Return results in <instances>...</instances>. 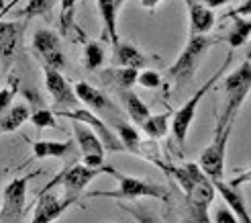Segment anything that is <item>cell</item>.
<instances>
[{
    "instance_id": "4fadbf2b",
    "label": "cell",
    "mask_w": 251,
    "mask_h": 223,
    "mask_svg": "<svg viewBox=\"0 0 251 223\" xmlns=\"http://www.w3.org/2000/svg\"><path fill=\"white\" fill-rule=\"evenodd\" d=\"M78 205L76 199H70V196H57L51 195L49 191L39 193V199H37V207H35V213L31 217L33 223H51L55 221L59 215H64L70 207Z\"/></svg>"
},
{
    "instance_id": "ffe728a7",
    "label": "cell",
    "mask_w": 251,
    "mask_h": 223,
    "mask_svg": "<svg viewBox=\"0 0 251 223\" xmlns=\"http://www.w3.org/2000/svg\"><path fill=\"white\" fill-rule=\"evenodd\" d=\"M117 96L121 98V103H123V107H125V111H127V115L131 117V121L135 123V125H143V123L151 117V113H149V109H147V105L141 101L139 96H137L131 88L129 90H119L117 92Z\"/></svg>"
},
{
    "instance_id": "6da1fadb",
    "label": "cell",
    "mask_w": 251,
    "mask_h": 223,
    "mask_svg": "<svg viewBox=\"0 0 251 223\" xmlns=\"http://www.w3.org/2000/svg\"><path fill=\"white\" fill-rule=\"evenodd\" d=\"M164 172L172 176L186 196V213L192 221H208V207L215 201L217 187L200 164L186 162L182 166H166Z\"/></svg>"
},
{
    "instance_id": "f546056e",
    "label": "cell",
    "mask_w": 251,
    "mask_h": 223,
    "mask_svg": "<svg viewBox=\"0 0 251 223\" xmlns=\"http://www.w3.org/2000/svg\"><path fill=\"white\" fill-rule=\"evenodd\" d=\"M76 0H61V33H68L74 27Z\"/></svg>"
},
{
    "instance_id": "d4e9b609",
    "label": "cell",
    "mask_w": 251,
    "mask_h": 223,
    "mask_svg": "<svg viewBox=\"0 0 251 223\" xmlns=\"http://www.w3.org/2000/svg\"><path fill=\"white\" fill-rule=\"evenodd\" d=\"M249 37H251V19H235L233 21V27L227 35V43L231 49H237V47H241L249 41Z\"/></svg>"
},
{
    "instance_id": "277c9868",
    "label": "cell",
    "mask_w": 251,
    "mask_h": 223,
    "mask_svg": "<svg viewBox=\"0 0 251 223\" xmlns=\"http://www.w3.org/2000/svg\"><path fill=\"white\" fill-rule=\"evenodd\" d=\"M233 57H235V54H233V49H231V52L227 54V57H225V61L221 64V68L208 78V82H204L202 86H200V88L192 94L190 101H186L178 111H176V115L172 117V133H174V139L178 141L180 145H184V141H186V138H188V131H190V125H192V121H194V117H196V109H198L200 101H202L204 94L212 88V84L219 82V78L223 76L225 72H227V68L231 66Z\"/></svg>"
},
{
    "instance_id": "836d02e7",
    "label": "cell",
    "mask_w": 251,
    "mask_h": 223,
    "mask_svg": "<svg viewBox=\"0 0 251 223\" xmlns=\"http://www.w3.org/2000/svg\"><path fill=\"white\" fill-rule=\"evenodd\" d=\"M225 17H227V19H231V17H251V0H243L239 6L229 10Z\"/></svg>"
},
{
    "instance_id": "30bf717a",
    "label": "cell",
    "mask_w": 251,
    "mask_h": 223,
    "mask_svg": "<svg viewBox=\"0 0 251 223\" xmlns=\"http://www.w3.org/2000/svg\"><path fill=\"white\" fill-rule=\"evenodd\" d=\"M55 113L61 115V117H68L70 121L76 119V121L86 123V125H90L100 135V139L104 141V147L108 152H127V147H125V143L119 138V133L115 131V127L108 125V123H104L102 119L98 117V113L94 115V111H90V109H76V111H55Z\"/></svg>"
},
{
    "instance_id": "ba28073f",
    "label": "cell",
    "mask_w": 251,
    "mask_h": 223,
    "mask_svg": "<svg viewBox=\"0 0 251 223\" xmlns=\"http://www.w3.org/2000/svg\"><path fill=\"white\" fill-rule=\"evenodd\" d=\"M43 78H45V88L51 94L55 111H76L80 109V96L76 94V86H72L66 76L61 74V70L45 66L43 68Z\"/></svg>"
},
{
    "instance_id": "1f68e13d",
    "label": "cell",
    "mask_w": 251,
    "mask_h": 223,
    "mask_svg": "<svg viewBox=\"0 0 251 223\" xmlns=\"http://www.w3.org/2000/svg\"><path fill=\"white\" fill-rule=\"evenodd\" d=\"M212 219H215L217 223H237V221H239V217H235V211L229 205L227 207H219Z\"/></svg>"
},
{
    "instance_id": "f35d334b",
    "label": "cell",
    "mask_w": 251,
    "mask_h": 223,
    "mask_svg": "<svg viewBox=\"0 0 251 223\" xmlns=\"http://www.w3.org/2000/svg\"><path fill=\"white\" fill-rule=\"evenodd\" d=\"M123 2H125V0H115V4H117V8H121V6H123Z\"/></svg>"
},
{
    "instance_id": "8fae6325",
    "label": "cell",
    "mask_w": 251,
    "mask_h": 223,
    "mask_svg": "<svg viewBox=\"0 0 251 223\" xmlns=\"http://www.w3.org/2000/svg\"><path fill=\"white\" fill-rule=\"evenodd\" d=\"M35 176H39V172H33V174L15 178L4 187V191H2V209H0V219L2 221H19L21 219V215L25 211V205H27V184Z\"/></svg>"
},
{
    "instance_id": "d6a6232c",
    "label": "cell",
    "mask_w": 251,
    "mask_h": 223,
    "mask_svg": "<svg viewBox=\"0 0 251 223\" xmlns=\"http://www.w3.org/2000/svg\"><path fill=\"white\" fill-rule=\"evenodd\" d=\"M15 94H17V80H15V84H12V86L4 84L2 92H0V109L6 111L10 107V103H12V98H15Z\"/></svg>"
},
{
    "instance_id": "7402d4cb",
    "label": "cell",
    "mask_w": 251,
    "mask_h": 223,
    "mask_svg": "<svg viewBox=\"0 0 251 223\" xmlns=\"http://www.w3.org/2000/svg\"><path fill=\"white\" fill-rule=\"evenodd\" d=\"M31 119V113H29V107L27 105H12L8 107L6 111H2V119H0V131H2L4 135L6 133H12V131H17L25 121H29Z\"/></svg>"
},
{
    "instance_id": "4dcf8cb0",
    "label": "cell",
    "mask_w": 251,
    "mask_h": 223,
    "mask_svg": "<svg viewBox=\"0 0 251 223\" xmlns=\"http://www.w3.org/2000/svg\"><path fill=\"white\" fill-rule=\"evenodd\" d=\"M137 84H141L143 88H159L161 84V76L155 72V70H143L139 72V80H137Z\"/></svg>"
},
{
    "instance_id": "52a82bcc",
    "label": "cell",
    "mask_w": 251,
    "mask_h": 223,
    "mask_svg": "<svg viewBox=\"0 0 251 223\" xmlns=\"http://www.w3.org/2000/svg\"><path fill=\"white\" fill-rule=\"evenodd\" d=\"M102 172H106L104 170V164L100 166V168H92V166H88V164H74V166H68L66 170H61L59 174L47 184V187L41 191V193H45V191H51L53 187H57V184H61L64 187V191H66V195L64 196H70V199H80V195L84 193V189L90 184L98 174H102Z\"/></svg>"
},
{
    "instance_id": "d590c367",
    "label": "cell",
    "mask_w": 251,
    "mask_h": 223,
    "mask_svg": "<svg viewBox=\"0 0 251 223\" xmlns=\"http://www.w3.org/2000/svg\"><path fill=\"white\" fill-rule=\"evenodd\" d=\"M206 6H210L212 10L219 8V6H225V4H231V2H239V0H202Z\"/></svg>"
},
{
    "instance_id": "8992f818",
    "label": "cell",
    "mask_w": 251,
    "mask_h": 223,
    "mask_svg": "<svg viewBox=\"0 0 251 223\" xmlns=\"http://www.w3.org/2000/svg\"><path fill=\"white\" fill-rule=\"evenodd\" d=\"M221 90L227 96V105H225L223 117L235 119L245 101V96L251 90V59H245L241 68L231 72L229 76L221 82Z\"/></svg>"
},
{
    "instance_id": "7c38bea8",
    "label": "cell",
    "mask_w": 251,
    "mask_h": 223,
    "mask_svg": "<svg viewBox=\"0 0 251 223\" xmlns=\"http://www.w3.org/2000/svg\"><path fill=\"white\" fill-rule=\"evenodd\" d=\"M33 49H35V54L45 61V66H51L57 70L66 68V57L61 54L59 35H55L53 31L37 29L33 35Z\"/></svg>"
},
{
    "instance_id": "44dd1931",
    "label": "cell",
    "mask_w": 251,
    "mask_h": 223,
    "mask_svg": "<svg viewBox=\"0 0 251 223\" xmlns=\"http://www.w3.org/2000/svg\"><path fill=\"white\" fill-rule=\"evenodd\" d=\"M76 141L68 139V141H35L33 143V156L37 160H45V158H68L74 154Z\"/></svg>"
},
{
    "instance_id": "83f0119b",
    "label": "cell",
    "mask_w": 251,
    "mask_h": 223,
    "mask_svg": "<svg viewBox=\"0 0 251 223\" xmlns=\"http://www.w3.org/2000/svg\"><path fill=\"white\" fill-rule=\"evenodd\" d=\"M104 64V47L98 41H88L84 49V66L88 70H98Z\"/></svg>"
},
{
    "instance_id": "603a6c76",
    "label": "cell",
    "mask_w": 251,
    "mask_h": 223,
    "mask_svg": "<svg viewBox=\"0 0 251 223\" xmlns=\"http://www.w3.org/2000/svg\"><path fill=\"white\" fill-rule=\"evenodd\" d=\"M98 2V12L102 17V23H104V33L110 39V43L115 45L119 43V35H117V4L115 0H96Z\"/></svg>"
},
{
    "instance_id": "9a60e30c",
    "label": "cell",
    "mask_w": 251,
    "mask_h": 223,
    "mask_svg": "<svg viewBox=\"0 0 251 223\" xmlns=\"http://www.w3.org/2000/svg\"><path fill=\"white\" fill-rule=\"evenodd\" d=\"M184 2L188 8V19H190V35H206L217 21L212 8L198 0H184Z\"/></svg>"
},
{
    "instance_id": "cb8c5ba5",
    "label": "cell",
    "mask_w": 251,
    "mask_h": 223,
    "mask_svg": "<svg viewBox=\"0 0 251 223\" xmlns=\"http://www.w3.org/2000/svg\"><path fill=\"white\" fill-rule=\"evenodd\" d=\"M108 121H110V125L115 127V131L119 133V138L123 139L125 147H127V152H131L135 156L139 154L141 145H143V138L137 133V129L131 127V125H127V123H123L121 119H108Z\"/></svg>"
},
{
    "instance_id": "8d00e7d4",
    "label": "cell",
    "mask_w": 251,
    "mask_h": 223,
    "mask_svg": "<svg viewBox=\"0 0 251 223\" xmlns=\"http://www.w3.org/2000/svg\"><path fill=\"white\" fill-rule=\"evenodd\" d=\"M159 2H164V0H141V6H143V8H149V10H153Z\"/></svg>"
},
{
    "instance_id": "2e32d148",
    "label": "cell",
    "mask_w": 251,
    "mask_h": 223,
    "mask_svg": "<svg viewBox=\"0 0 251 223\" xmlns=\"http://www.w3.org/2000/svg\"><path fill=\"white\" fill-rule=\"evenodd\" d=\"M139 80V70L137 68H106L100 72V82H102L106 88H110L112 92H119V90H129L137 84Z\"/></svg>"
},
{
    "instance_id": "e0dca14e",
    "label": "cell",
    "mask_w": 251,
    "mask_h": 223,
    "mask_svg": "<svg viewBox=\"0 0 251 223\" xmlns=\"http://www.w3.org/2000/svg\"><path fill=\"white\" fill-rule=\"evenodd\" d=\"M23 23L17 21H2L0 23V52H2V66L4 70L8 68V59L10 56H15L17 45L23 33Z\"/></svg>"
},
{
    "instance_id": "9c48e42d",
    "label": "cell",
    "mask_w": 251,
    "mask_h": 223,
    "mask_svg": "<svg viewBox=\"0 0 251 223\" xmlns=\"http://www.w3.org/2000/svg\"><path fill=\"white\" fill-rule=\"evenodd\" d=\"M72 131L74 138H76V143L80 147L82 154V162L92 166V168H100L104 162V141L100 139V135L82 121L72 119Z\"/></svg>"
},
{
    "instance_id": "4316f807",
    "label": "cell",
    "mask_w": 251,
    "mask_h": 223,
    "mask_svg": "<svg viewBox=\"0 0 251 223\" xmlns=\"http://www.w3.org/2000/svg\"><path fill=\"white\" fill-rule=\"evenodd\" d=\"M55 6V0H29L27 6L17 12V17L33 19V17H47Z\"/></svg>"
},
{
    "instance_id": "3957f363",
    "label": "cell",
    "mask_w": 251,
    "mask_h": 223,
    "mask_svg": "<svg viewBox=\"0 0 251 223\" xmlns=\"http://www.w3.org/2000/svg\"><path fill=\"white\" fill-rule=\"evenodd\" d=\"M219 39L215 37H208V35H190L186 47L182 49L180 57L174 61V64L168 68V76L172 80H176L180 86H186L194 78V74L198 70V64L202 61V57L206 56V52L217 45Z\"/></svg>"
},
{
    "instance_id": "d6986e66",
    "label": "cell",
    "mask_w": 251,
    "mask_h": 223,
    "mask_svg": "<svg viewBox=\"0 0 251 223\" xmlns=\"http://www.w3.org/2000/svg\"><path fill=\"white\" fill-rule=\"evenodd\" d=\"M112 64L139 70V68H143L147 64V59L135 45H131L127 41H119V43L112 45Z\"/></svg>"
},
{
    "instance_id": "f1b7e54d",
    "label": "cell",
    "mask_w": 251,
    "mask_h": 223,
    "mask_svg": "<svg viewBox=\"0 0 251 223\" xmlns=\"http://www.w3.org/2000/svg\"><path fill=\"white\" fill-rule=\"evenodd\" d=\"M55 115L57 113H53V111H49L45 107H39V109H35L31 113V123L35 127H39V129H55L57 127Z\"/></svg>"
},
{
    "instance_id": "ac0fdd59",
    "label": "cell",
    "mask_w": 251,
    "mask_h": 223,
    "mask_svg": "<svg viewBox=\"0 0 251 223\" xmlns=\"http://www.w3.org/2000/svg\"><path fill=\"white\" fill-rule=\"evenodd\" d=\"M215 187H217V193H221V196L225 199V203H227L235 215L239 217V221L243 223H251V217L247 213V207H245V199H243V195L239 191V187H233L231 182H223V178L215 180Z\"/></svg>"
},
{
    "instance_id": "7a4b0ae2",
    "label": "cell",
    "mask_w": 251,
    "mask_h": 223,
    "mask_svg": "<svg viewBox=\"0 0 251 223\" xmlns=\"http://www.w3.org/2000/svg\"><path fill=\"white\" fill-rule=\"evenodd\" d=\"M106 174H112L119 180V189L117 191H96L90 193L88 196L96 199V196H108V199H121V201H137V199H159V201H168V189L161 187L159 182L151 178H137V176H127L121 174L115 168L104 166Z\"/></svg>"
},
{
    "instance_id": "5b68a950",
    "label": "cell",
    "mask_w": 251,
    "mask_h": 223,
    "mask_svg": "<svg viewBox=\"0 0 251 223\" xmlns=\"http://www.w3.org/2000/svg\"><path fill=\"white\" fill-rule=\"evenodd\" d=\"M233 123L235 119H227V117H219L217 121V129H215V138L212 141L204 147V152L200 154L198 164L202 166V170L212 178V180H219L223 178V172H225V152H227V143L231 138V131H233Z\"/></svg>"
},
{
    "instance_id": "5bb4252c",
    "label": "cell",
    "mask_w": 251,
    "mask_h": 223,
    "mask_svg": "<svg viewBox=\"0 0 251 223\" xmlns=\"http://www.w3.org/2000/svg\"><path fill=\"white\" fill-rule=\"evenodd\" d=\"M74 86H76V94L80 96V101L90 111H94L98 115H106V119H119V109L108 101V96L102 90L94 88L88 82H78Z\"/></svg>"
},
{
    "instance_id": "74e56055",
    "label": "cell",
    "mask_w": 251,
    "mask_h": 223,
    "mask_svg": "<svg viewBox=\"0 0 251 223\" xmlns=\"http://www.w3.org/2000/svg\"><path fill=\"white\" fill-rule=\"evenodd\" d=\"M245 57H247V59H251V43L247 45V54H245Z\"/></svg>"
},
{
    "instance_id": "484cf974",
    "label": "cell",
    "mask_w": 251,
    "mask_h": 223,
    "mask_svg": "<svg viewBox=\"0 0 251 223\" xmlns=\"http://www.w3.org/2000/svg\"><path fill=\"white\" fill-rule=\"evenodd\" d=\"M170 113H161V115H151L149 117L143 125H141V129L147 133V138H151V139H161L164 135L168 133V129H170Z\"/></svg>"
},
{
    "instance_id": "e575fe53",
    "label": "cell",
    "mask_w": 251,
    "mask_h": 223,
    "mask_svg": "<svg viewBox=\"0 0 251 223\" xmlns=\"http://www.w3.org/2000/svg\"><path fill=\"white\" fill-rule=\"evenodd\" d=\"M247 182H251V168L245 170V172H241L239 176H235V178L231 180L233 187H239V189H241V184H247Z\"/></svg>"
}]
</instances>
